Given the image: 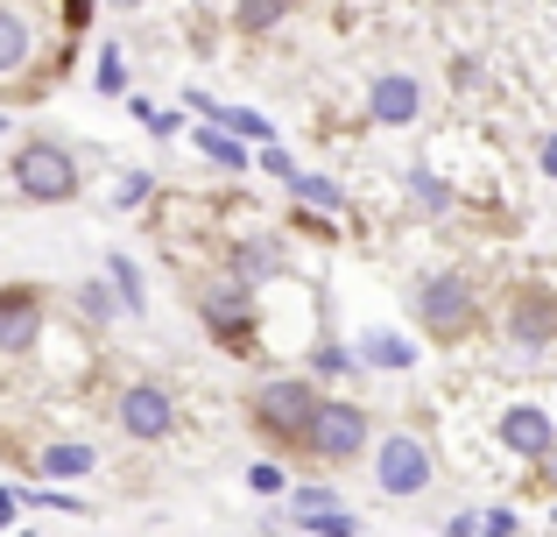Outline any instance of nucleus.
Here are the masks:
<instances>
[{
	"label": "nucleus",
	"mask_w": 557,
	"mask_h": 537,
	"mask_svg": "<svg viewBox=\"0 0 557 537\" xmlns=\"http://www.w3.org/2000/svg\"><path fill=\"white\" fill-rule=\"evenodd\" d=\"M536 170H544V178L557 184V135H544V142H536Z\"/></svg>",
	"instance_id": "obj_31"
},
{
	"label": "nucleus",
	"mask_w": 557,
	"mask_h": 537,
	"mask_svg": "<svg viewBox=\"0 0 557 537\" xmlns=\"http://www.w3.org/2000/svg\"><path fill=\"white\" fill-rule=\"evenodd\" d=\"M409 318H417L423 340L437 346H466L480 326H487V297H480V276L473 269H423L409 283Z\"/></svg>",
	"instance_id": "obj_1"
},
{
	"label": "nucleus",
	"mask_w": 557,
	"mask_h": 537,
	"mask_svg": "<svg viewBox=\"0 0 557 537\" xmlns=\"http://www.w3.org/2000/svg\"><path fill=\"white\" fill-rule=\"evenodd\" d=\"M149 192H156V184L141 178V170H135V178H121V206H141V198H149Z\"/></svg>",
	"instance_id": "obj_30"
},
{
	"label": "nucleus",
	"mask_w": 557,
	"mask_h": 537,
	"mask_svg": "<svg viewBox=\"0 0 557 537\" xmlns=\"http://www.w3.org/2000/svg\"><path fill=\"white\" fill-rule=\"evenodd\" d=\"M190 312H198L205 340L219 346V354L247 361L261 346V312H255V290L233 283V276H219V283H190Z\"/></svg>",
	"instance_id": "obj_6"
},
{
	"label": "nucleus",
	"mask_w": 557,
	"mask_h": 537,
	"mask_svg": "<svg viewBox=\"0 0 557 537\" xmlns=\"http://www.w3.org/2000/svg\"><path fill=\"white\" fill-rule=\"evenodd\" d=\"M0 135H14V113H0Z\"/></svg>",
	"instance_id": "obj_35"
},
{
	"label": "nucleus",
	"mask_w": 557,
	"mask_h": 537,
	"mask_svg": "<svg viewBox=\"0 0 557 537\" xmlns=\"http://www.w3.org/2000/svg\"><path fill=\"white\" fill-rule=\"evenodd\" d=\"M522 496H557V439H550V453L530 460V474H522Z\"/></svg>",
	"instance_id": "obj_26"
},
{
	"label": "nucleus",
	"mask_w": 557,
	"mask_h": 537,
	"mask_svg": "<svg viewBox=\"0 0 557 537\" xmlns=\"http://www.w3.org/2000/svg\"><path fill=\"white\" fill-rule=\"evenodd\" d=\"M494 326H502V346L516 361H550L557 354V283H544V276H516V283L502 290Z\"/></svg>",
	"instance_id": "obj_5"
},
{
	"label": "nucleus",
	"mask_w": 557,
	"mask_h": 537,
	"mask_svg": "<svg viewBox=\"0 0 557 537\" xmlns=\"http://www.w3.org/2000/svg\"><path fill=\"white\" fill-rule=\"evenodd\" d=\"M550 524H557V502H550Z\"/></svg>",
	"instance_id": "obj_36"
},
{
	"label": "nucleus",
	"mask_w": 557,
	"mask_h": 537,
	"mask_svg": "<svg viewBox=\"0 0 557 537\" xmlns=\"http://www.w3.org/2000/svg\"><path fill=\"white\" fill-rule=\"evenodd\" d=\"M289 524L304 537H360V516L339 502H289Z\"/></svg>",
	"instance_id": "obj_18"
},
{
	"label": "nucleus",
	"mask_w": 557,
	"mask_h": 537,
	"mask_svg": "<svg viewBox=\"0 0 557 537\" xmlns=\"http://www.w3.org/2000/svg\"><path fill=\"white\" fill-rule=\"evenodd\" d=\"M289 206H311V212H332V220H346V212H354V198L339 192V178L297 170V178H289Z\"/></svg>",
	"instance_id": "obj_19"
},
{
	"label": "nucleus",
	"mask_w": 557,
	"mask_h": 537,
	"mask_svg": "<svg viewBox=\"0 0 557 537\" xmlns=\"http://www.w3.org/2000/svg\"><path fill=\"white\" fill-rule=\"evenodd\" d=\"M311 368H318V375H339V382H346V375H360V354H354V346H339V340L325 332V340L311 346Z\"/></svg>",
	"instance_id": "obj_23"
},
{
	"label": "nucleus",
	"mask_w": 557,
	"mask_h": 537,
	"mask_svg": "<svg viewBox=\"0 0 557 537\" xmlns=\"http://www.w3.org/2000/svg\"><path fill=\"white\" fill-rule=\"evenodd\" d=\"M107 8H113V14H135V8H141V0H107Z\"/></svg>",
	"instance_id": "obj_34"
},
{
	"label": "nucleus",
	"mask_w": 557,
	"mask_h": 537,
	"mask_svg": "<svg viewBox=\"0 0 557 537\" xmlns=\"http://www.w3.org/2000/svg\"><path fill=\"white\" fill-rule=\"evenodd\" d=\"M190 142H198V156H205L212 170H255V142H240L233 127L198 121V135H190Z\"/></svg>",
	"instance_id": "obj_17"
},
{
	"label": "nucleus",
	"mask_w": 557,
	"mask_h": 537,
	"mask_svg": "<svg viewBox=\"0 0 557 537\" xmlns=\"http://www.w3.org/2000/svg\"><path fill=\"white\" fill-rule=\"evenodd\" d=\"M247 488H255V496H289V467L283 460H255V467H247Z\"/></svg>",
	"instance_id": "obj_27"
},
{
	"label": "nucleus",
	"mask_w": 557,
	"mask_h": 537,
	"mask_svg": "<svg viewBox=\"0 0 557 537\" xmlns=\"http://www.w3.org/2000/svg\"><path fill=\"white\" fill-rule=\"evenodd\" d=\"M71 304H78V318H85V326H99V332L127 318V312H121V290H113L107 276H85V283L71 290Z\"/></svg>",
	"instance_id": "obj_20"
},
{
	"label": "nucleus",
	"mask_w": 557,
	"mask_h": 537,
	"mask_svg": "<svg viewBox=\"0 0 557 537\" xmlns=\"http://www.w3.org/2000/svg\"><path fill=\"white\" fill-rule=\"evenodd\" d=\"M368 446H374V411L368 403H354V396H318V411H311V431H304V453L297 460H318V467H360L368 460Z\"/></svg>",
	"instance_id": "obj_7"
},
{
	"label": "nucleus",
	"mask_w": 557,
	"mask_h": 537,
	"mask_svg": "<svg viewBox=\"0 0 557 537\" xmlns=\"http://www.w3.org/2000/svg\"><path fill=\"white\" fill-rule=\"evenodd\" d=\"M92 78H99V93H107V99H121V93H127V64H121V42H99V71H92Z\"/></svg>",
	"instance_id": "obj_25"
},
{
	"label": "nucleus",
	"mask_w": 557,
	"mask_h": 537,
	"mask_svg": "<svg viewBox=\"0 0 557 537\" xmlns=\"http://www.w3.org/2000/svg\"><path fill=\"white\" fill-rule=\"evenodd\" d=\"M480 530V516L473 510H459V516H445V537H473Z\"/></svg>",
	"instance_id": "obj_33"
},
{
	"label": "nucleus",
	"mask_w": 557,
	"mask_h": 537,
	"mask_svg": "<svg viewBox=\"0 0 557 537\" xmlns=\"http://www.w3.org/2000/svg\"><path fill=\"white\" fill-rule=\"evenodd\" d=\"M28 474H36V481H85V474H99V446L50 431V439L28 446Z\"/></svg>",
	"instance_id": "obj_13"
},
{
	"label": "nucleus",
	"mask_w": 557,
	"mask_h": 537,
	"mask_svg": "<svg viewBox=\"0 0 557 537\" xmlns=\"http://www.w3.org/2000/svg\"><path fill=\"white\" fill-rule=\"evenodd\" d=\"M318 375H261L255 389L240 396V417L261 446L275 453H304V431H311V411H318Z\"/></svg>",
	"instance_id": "obj_3"
},
{
	"label": "nucleus",
	"mask_w": 557,
	"mask_h": 537,
	"mask_svg": "<svg viewBox=\"0 0 557 537\" xmlns=\"http://www.w3.org/2000/svg\"><path fill=\"white\" fill-rule=\"evenodd\" d=\"M403 192H409V212H417V220H451V212H459V192H451L445 178H437L431 163H409L403 170Z\"/></svg>",
	"instance_id": "obj_15"
},
{
	"label": "nucleus",
	"mask_w": 557,
	"mask_h": 537,
	"mask_svg": "<svg viewBox=\"0 0 557 537\" xmlns=\"http://www.w3.org/2000/svg\"><path fill=\"white\" fill-rule=\"evenodd\" d=\"M368 467H374V488L388 502H409V496H423V488L437 481V453H431V439H423L417 425H388L381 431Z\"/></svg>",
	"instance_id": "obj_9"
},
{
	"label": "nucleus",
	"mask_w": 557,
	"mask_h": 537,
	"mask_svg": "<svg viewBox=\"0 0 557 537\" xmlns=\"http://www.w3.org/2000/svg\"><path fill=\"white\" fill-rule=\"evenodd\" d=\"M107 283L121 290V312H127V318H149V283H141L135 255H121V248H113V255H107Z\"/></svg>",
	"instance_id": "obj_21"
},
{
	"label": "nucleus",
	"mask_w": 557,
	"mask_h": 537,
	"mask_svg": "<svg viewBox=\"0 0 557 537\" xmlns=\"http://www.w3.org/2000/svg\"><path fill=\"white\" fill-rule=\"evenodd\" d=\"M354 354H360V368H374V375H409V368H417V340H403V332H360V346H354Z\"/></svg>",
	"instance_id": "obj_16"
},
{
	"label": "nucleus",
	"mask_w": 557,
	"mask_h": 537,
	"mask_svg": "<svg viewBox=\"0 0 557 537\" xmlns=\"http://www.w3.org/2000/svg\"><path fill=\"white\" fill-rule=\"evenodd\" d=\"M516 530H522V516L502 502V510H487V516H480V530H473V537H516Z\"/></svg>",
	"instance_id": "obj_29"
},
{
	"label": "nucleus",
	"mask_w": 557,
	"mask_h": 537,
	"mask_svg": "<svg viewBox=\"0 0 557 537\" xmlns=\"http://www.w3.org/2000/svg\"><path fill=\"white\" fill-rule=\"evenodd\" d=\"M14 516H22V488H0V530H8Z\"/></svg>",
	"instance_id": "obj_32"
},
{
	"label": "nucleus",
	"mask_w": 557,
	"mask_h": 537,
	"mask_svg": "<svg viewBox=\"0 0 557 537\" xmlns=\"http://www.w3.org/2000/svg\"><path fill=\"white\" fill-rule=\"evenodd\" d=\"M113 431L135 446H163L170 431H177V389L163 382V375H121L113 382Z\"/></svg>",
	"instance_id": "obj_8"
},
{
	"label": "nucleus",
	"mask_w": 557,
	"mask_h": 537,
	"mask_svg": "<svg viewBox=\"0 0 557 537\" xmlns=\"http://www.w3.org/2000/svg\"><path fill=\"white\" fill-rule=\"evenodd\" d=\"M127 107H135V121L149 127L156 142H170V135H184V113L177 107H149V99H127Z\"/></svg>",
	"instance_id": "obj_24"
},
{
	"label": "nucleus",
	"mask_w": 557,
	"mask_h": 537,
	"mask_svg": "<svg viewBox=\"0 0 557 537\" xmlns=\"http://www.w3.org/2000/svg\"><path fill=\"white\" fill-rule=\"evenodd\" d=\"M71 50H57L22 0H0V99H42L64 78Z\"/></svg>",
	"instance_id": "obj_2"
},
{
	"label": "nucleus",
	"mask_w": 557,
	"mask_h": 537,
	"mask_svg": "<svg viewBox=\"0 0 557 537\" xmlns=\"http://www.w3.org/2000/svg\"><path fill=\"white\" fill-rule=\"evenodd\" d=\"M550 439H557V417L544 411V403H530V396L502 403V417H494V446H502L508 460H522V467H530L536 453H550Z\"/></svg>",
	"instance_id": "obj_12"
},
{
	"label": "nucleus",
	"mask_w": 557,
	"mask_h": 537,
	"mask_svg": "<svg viewBox=\"0 0 557 537\" xmlns=\"http://www.w3.org/2000/svg\"><path fill=\"white\" fill-rule=\"evenodd\" d=\"M8 184H14L22 206H71L85 192V163L57 135H22L8 156Z\"/></svg>",
	"instance_id": "obj_4"
},
{
	"label": "nucleus",
	"mask_w": 557,
	"mask_h": 537,
	"mask_svg": "<svg viewBox=\"0 0 557 537\" xmlns=\"http://www.w3.org/2000/svg\"><path fill=\"white\" fill-rule=\"evenodd\" d=\"M289 8H297V0H233V28H240V36H269V28L289 22Z\"/></svg>",
	"instance_id": "obj_22"
},
{
	"label": "nucleus",
	"mask_w": 557,
	"mask_h": 537,
	"mask_svg": "<svg viewBox=\"0 0 557 537\" xmlns=\"http://www.w3.org/2000/svg\"><path fill=\"white\" fill-rule=\"evenodd\" d=\"M219 276H233V283H247V290L275 283V276H289V241L283 234H233L226 248H219Z\"/></svg>",
	"instance_id": "obj_11"
},
{
	"label": "nucleus",
	"mask_w": 557,
	"mask_h": 537,
	"mask_svg": "<svg viewBox=\"0 0 557 537\" xmlns=\"http://www.w3.org/2000/svg\"><path fill=\"white\" fill-rule=\"evenodd\" d=\"M42 332H50V290L28 283V276L0 283V361H28L42 346Z\"/></svg>",
	"instance_id": "obj_10"
},
{
	"label": "nucleus",
	"mask_w": 557,
	"mask_h": 537,
	"mask_svg": "<svg viewBox=\"0 0 557 537\" xmlns=\"http://www.w3.org/2000/svg\"><path fill=\"white\" fill-rule=\"evenodd\" d=\"M417 113H423V78L388 71V78L368 85V121H374V127H409Z\"/></svg>",
	"instance_id": "obj_14"
},
{
	"label": "nucleus",
	"mask_w": 557,
	"mask_h": 537,
	"mask_svg": "<svg viewBox=\"0 0 557 537\" xmlns=\"http://www.w3.org/2000/svg\"><path fill=\"white\" fill-rule=\"evenodd\" d=\"M255 170H269V178L289 184V178H297V156H289L283 142H255Z\"/></svg>",
	"instance_id": "obj_28"
}]
</instances>
